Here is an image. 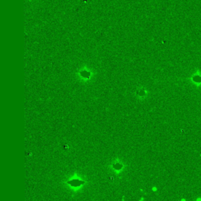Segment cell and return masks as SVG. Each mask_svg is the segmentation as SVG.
Listing matches in <instances>:
<instances>
[{"label":"cell","instance_id":"1","mask_svg":"<svg viewBox=\"0 0 201 201\" xmlns=\"http://www.w3.org/2000/svg\"><path fill=\"white\" fill-rule=\"evenodd\" d=\"M192 80H193V83H194L196 86L201 85V74H199V72H197L196 75H193Z\"/></svg>","mask_w":201,"mask_h":201},{"label":"cell","instance_id":"2","mask_svg":"<svg viewBox=\"0 0 201 201\" xmlns=\"http://www.w3.org/2000/svg\"><path fill=\"white\" fill-rule=\"evenodd\" d=\"M69 183H70L72 185H73V186H78V185H81V184L83 183V182H80V181L74 180V181H72V182H70Z\"/></svg>","mask_w":201,"mask_h":201}]
</instances>
